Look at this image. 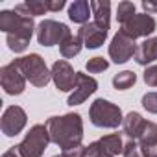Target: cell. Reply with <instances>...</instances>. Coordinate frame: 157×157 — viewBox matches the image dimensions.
Returning a JSON list of instances; mask_svg holds the SVG:
<instances>
[{"mask_svg": "<svg viewBox=\"0 0 157 157\" xmlns=\"http://www.w3.org/2000/svg\"><path fill=\"white\" fill-rule=\"evenodd\" d=\"M46 129L50 140L63 148V151L82 146L83 140V120L78 113H68L63 117H52L46 120Z\"/></svg>", "mask_w": 157, "mask_h": 157, "instance_id": "1", "label": "cell"}, {"mask_svg": "<svg viewBox=\"0 0 157 157\" xmlns=\"http://www.w3.org/2000/svg\"><path fill=\"white\" fill-rule=\"evenodd\" d=\"M0 30L6 32V43L11 52L21 54L28 48L30 39L35 30L33 17H26L17 13L15 10H4L0 11Z\"/></svg>", "mask_w": 157, "mask_h": 157, "instance_id": "2", "label": "cell"}, {"mask_svg": "<svg viewBox=\"0 0 157 157\" xmlns=\"http://www.w3.org/2000/svg\"><path fill=\"white\" fill-rule=\"evenodd\" d=\"M17 65L21 67L24 78L35 87H44L48 85V82L52 80V70H48L44 59L39 56V54H30V56H24V57H19L15 59Z\"/></svg>", "mask_w": 157, "mask_h": 157, "instance_id": "3", "label": "cell"}, {"mask_svg": "<svg viewBox=\"0 0 157 157\" xmlns=\"http://www.w3.org/2000/svg\"><path fill=\"white\" fill-rule=\"evenodd\" d=\"M89 118L96 128H118L124 122L120 107L104 98H98L91 104Z\"/></svg>", "mask_w": 157, "mask_h": 157, "instance_id": "4", "label": "cell"}, {"mask_svg": "<svg viewBox=\"0 0 157 157\" xmlns=\"http://www.w3.org/2000/svg\"><path fill=\"white\" fill-rule=\"evenodd\" d=\"M48 142H52V140H50V133H48L46 126L44 124H35L26 133V137L22 139V142L17 148H19L22 157H41L44 153Z\"/></svg>", "mask_w": 157, "mask_h": 157, "instance_id": "5", "label": "cell"}, {"mask_svg": "<svg viewBox=\"0 0 157 157\" xmlns=\"http://www.w3.org/2000/svg\"><path fill=\"white\" fill-rule=\"evenodd\" d=\"M70 30L67 24L57 22V21H43L37 26V41L43 46H54V44H61L67 37H70Z\"/></svg>", "mask_w": 157, "mask_h": 157, "instance_id": "6", "label": "cell"}, {"mask_svg": "<svg viewBox=\"0 0 157 157\" xmlns=\"http://www.w3.org/2000/svg\"><path fill=\"white\" fill-rule=\"evenodd\" d=\"M26 82L28 80L24 78L17 61H11V63H8L0 68V85H2V89L8 94H11V96L22 94L26 89Z\"/></svg>", "mask_w": 157, "mask_h": 157, "instance_id": "7", "label": "cell"}, {"mask_svg": "<svg viewBox=\"0 0 157 157\" xmlns=\"http://www.w3.org/2000/svg\"><path fill=\"white\" fill-rule=\"evenodd\" d=\"M155 19L148 13H135L131 19H128L124 24H120V32L128 35L129 39H139V37H148L155 32Z\"/></svg>", "mask_w": 157, "mask_h": 157, "instance_id": "8", "label": "cell"}, {"mask_svg": "<svg viewBox=\"0 0 157 157\" xmlns=\"http://www.w3.org/2000/svg\"><path fill=\"white\" fill-rule=\"evenodd\" d=\"M135 52H137L135 41L129 39L128 35H124V33L118 30V33L113 37V41H111V44H109V57L113 59V63L122 65V63L129 61L131 57H135Z\"/></svg>", "mask_w": 157, "mask_h": 157, "instance_id": "9", "label": "cell"}, {"mask_svg": "<svg viewBox=\"0 0 157 157\" xmlns=\"http://www.w3.org/2000/svg\"><path fill=\"white\" fill-rule=\"evenodd\" d=\"M52 80L59 91H63V93L74 91L76 83H78V72H74V68L70 67L68 61L59 59L52 65Z\"/></svg>", "mask_w": 157, "mask_h": 157, "instance_id": "10", "label": "cell"}, {"mask_svg": "<svg viewBox=\"0 0 157 157\" xmlns=\"http://www.w3.org/2000/svg\"><path fill=\"white\" fill-rule=\"evenodd\" d=\"M26 122H28V117H26L24 109L19 105H10L2 115L0 128H2V133L6 137H15L24 129Z\"/></svg>", "mask_w": 157, "mask_h": 157, "instance_id": "11", "label": "cell"}, {"mask_svg": "<svg viewBox=\"0 0 157 157\" xmlns=\"http://www.w3.org/2000/svg\"><path fill=\"white\" fill-rule=\"evenodd\" d=\"M98 89V82L94 78L83 74V72H78V83H76V89L72 91V94L68 96V105H80L83 104L91 94H94Z\"/></svg>", "mask_w": 157, "mask_h": 157, "instance_id": "12", "label": "cell"}, {"mask_svg": "<svg viewBox=\"0 0 157 157\" xmlns=\"http://www.w3.org/2000/svg\"><path fill=\"white\" fill-rule=\"evenodd\" d=\"M78 35L82 37L83 46H87V48H100V46L104 44L105 37H107V30L100 28V26L94 24V22H87V24H83V26L80 28Z\"/></svg>", "mask_w": 157, "mask_h": 157, "instance_id": "13", "label": "cell"}, {"mask_svg": "<svg viewBox=\"0 0 157 157\" xmlns=\"http://www.w3.org/2000/svg\"><path fill=\"white\" fill-rule=\"evenodd\" d=\"M157 59V37H148L137 46L135 52V61L142 67H148Z\"/></svg>", "mask_w": 157, "mask_h": 157, "instance_id": "14", "label": "cell"}, {"mask_svg": "<svg viewBox=\"0 0 157 157\" xmlns=\"http://www.w3.org/2000/svg\"><path fill=\"white\" fill-rule=\"evenodd\" d=\"M146 122L148 120H144L139 113H135V111H131V113H128L126 117H124V122H122V129H124V133L131 139V140H137L139 137H140V133L144 131V128H146Z\"/></svg>", "mask_w": 157, "mask_h": 157, "instance_id": "15", "label": "cell"}, {"mask_svg": "<svg viewBox=\"0 0 157 157\" xmlns=\"http://www.w3.org/2000/svg\"><path fill=\"white\" fill-rule=\"evenodd\" d=\"M91 10L94 15V24H98L104 30H109V22H111V2L109 0H93Z\"/></svg>", "mask_w": 157, "mask_h": 157, "instance_id": "16", "label": "cell"}, {"mask_svg": "<svg viewBox=\"0 0 157 157\" xmlns=\"http://www.w3.org/2000/svg\"><path fill=\"white\" fill-rule=\"evenodd\" d=\"M93 10H91V2L87 0H76L68 6V19L72 22H78V24H87L89 22V17H91Z\"/></svg>", "mask_w": 157, "mask_h": 157, "instance_id": "17", "label": "cell"}, {"mask_svg": "<svg viewBox=\"0 0 157 157\" xmlns=\"http://www.w3.org/2000/svg\"><path fill=\"white\" fill-rule=\"evenodd\" d=\"M15 11L26 17H37V15H44L48 8H46V0H28L24 4L15 6Z\"/></svg>", "mask_w": 157, "mask_h": 157, "instance_id": "18", "label": "cell"}, {"mask_svg": "<svg viewBox=\"0 0 157 157\" xmlns=\"http://www.w3.org/2000/svg\"><path fill=\"white\" fill-rule=\"evenodd\" d=\"M82 48H83V41H82L80 35H70V37H67V39L59 44V52H61V56L67 57V59L78 56V54L82 52Z\"/></svg>", "mask_w": 157, "mask_h": 157, "instance_id": "19", "label": "cell"}, {"mask_svg": "<svg viewBox=\"0 0 157 157\" xmlns=\"http://www.w3.org/2000/svg\"><path fill=\"white\" fill-rule=\"evenodd\" d=\"M100 144H102L104 151L109 153V155H113V157L124 151V142H122V139H120L118 133H111V135L102 137L100 139Z\"/></svg>", "mask_w": 157, "mask_h": 157, "instance_id": "20", "label": "cell"}, {"mask_svg": "<svg viewBox=\"0 0 157 157\" xmlns=\"http://www.w3.org/2000/svg\"><path fill=\"white\" fill-rule=\"evenodd\" d=\"M137 142H139L140 148H148V146L157 144V124L148 120V122H146V128H144V131L140 133V137L137 139Z\"/></svg>", "mask_w": 157, "mask_h": 157, "instance_id": "21", "label": "cell"}, {"mask_svg": "<svg viewBox=\"0 0 157 157\" xmlns=\"http://www.w3.org/2000/svg\"><path fill=\"white\" fill-rule=\"evenodd\" d=\"M135 82H137V76H135V72H133V70L118 72V74L113 78V85H115V89H118V91H126V89L133 87V85H135Z\"/></svg>", "mask_w": 157, "mask_h": 157, "instance_id": "22", "label": "cell"}, {"mask_svg": "<svg viewBox=\"0 0 157 157\" xmlns=\"http://www.w3.org/2000/svg\"><path fill=\"white\" fill-rule=\"evenodd\" d=\"M135 15V4L133 2H120L118 4V8H117V21L120 22V24H124L128 19H131Z\"/></svg>", "mask_w": 157, "mask_h": 157, "instance_id": "23", "label": "cell"}, {"mask_svg": "<svg viewBox=\"0 0 157 157\" xmlns=\"http://www.w3.org/2000/svg\"><path fill=\"white\" fill-rule=\"evenodd\" d=\"M87 70L91 72V74H98V72H104V70H107V67H109V63L104 59V57H93V59H89L87 61Z\"/></svg>", "mask_w": 157, "mask_h": 157, "instance_id": "24", "label": "cell"}, {"mask_svg": "<svg viewBox=\"0 0 157 157\" xmlns=\"http://www.w3.org/2000/svg\"><path fill=\"white\" fill-rule=\"evenodd\" d=\"M142 107L148 111V113H153L157 115V93H148L142 96Z\"/></svg>", "mask_w": 157, "mask_h": 157, "instance_id": "25", "label": "cell"}, {"mask_svg": "<svg viewBox=\"0 0 157 157\" xmlns=\"http://www.w3.org/2000/svg\"><path fill=\"white\" fill-rule=\"evenodd\" d=\"M122 155H124V157H144L137 140H129V142H126V144H124V151H122Z\"/></svg>", "mask_w": 157, "mask_h": 157, "instance_id": "26", "label": "cell"}, {"mask_svg": "<svg viewBox=\"0 0 157 157\" xmlns=\"http://www.w3.org/2000/svg\"><path fill=\"white\" fill-rule=\"evenodd\" d=\"M85 157H113V155L105 153L104 148H102V144H100V140H96V142H91L87 146V155Z\"/></svg>", "mask_w": 157, "mask_h": 157, "instance_id": "27", "label": "cell"}, {"mask_svg": "<svg viewBox=\"0 0 157 157\" xmlns=\"http://www.w3.org/2000/svg\"><path fill=\"white\" fill-rule=\"evenodd\" d=\"M142 78H144V83H146V85H150V87H157V65L148 67V68L144 70Z\"/></svg>", "mask_w": 157, "mask_h": 157, "instance_id": "28", "label": "cell"}, {"mask_svg": "<svg viewBox=\"0 0 157 157\" xmlns=\"http://www.w3.org/2000/svg\"><path fill=\"white\" fill-rule=\"evenodd\" d=\"M65 153H67L68 157H85V155H87V146H78V148L67 150Z\"/></svg>", "mask_w": 157, "mask_h": 157, "instance_id": "29", "label": "cell"}, {"mask_svg": "<svg viewBox=\"0 0 157 157\" xmlns=\"http://www.w3.org/2000/svg\"><path fill=\"white\" fill-rule=\"evenodd\" d=\"M46 8L48 11H59L65 8V0H46Z\"/></svg>", "mask_w": 157, "mask_h": 157, "instance_id": "30", "label": "cell"}, {"mask_svg": "<svg viewBox=\"0 0 157 157\" xmlns=\"http://www.w3.org/2000/svg\"><path fill=\"white\" fill-rule=\"evenodd\" d=\"M142 10L144 13H157V2H150V0H144L142 2Z\"/></svg>", "mask_w": 157, "mask_h": 157, "instance_id": "31", "label": "cell"}, {"mask_svg": "<svg viewBox=\"0 0 157 157\" xmlns=\"http://www.w3.org/2000/svg\"><path fill=\"white\" fill-rule=\"evenodd\" d=\"M2 157H22V155H21L19 148H17V146H13V148H10L8 151H4V153H2Z\"/></svg>", "mask_w": 157, "mask_h": 157, "instance_id": "32", "label": "cell"}, {"mask_svg": "<svg viewBox=\"0 0 157 157\" xmlns=\"http://www.w3.org/2000/svg\"><path fill=\"white\" fill-rule=\"evenodd\" d=\"M54 157H68V155H67V153L63 151V153H59V155H54Z\"/></svg>", "mask_w": 157, "mask_h": 157, "instance_id": "33", "label": "cell"}]
</instances>
